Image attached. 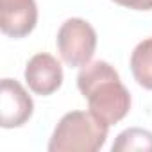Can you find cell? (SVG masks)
<instances>
[{
  "mask_svg": "<svg viewBox=\"0 0 152 152\" xmlns=\"http://www.w3.org/2000/svg\"><path fill=\"white\" fill-rule=\"evenodd\" d=\"M107 129L91 111H70L57 122L48 152H97L107 140Z\"/></svg>",
  "mask_w": 152,
  "mask_h": 152,
  "instance_id": "7a4b0ae2",
  "label": "cell"
},
{
  "mask_svg": "<svg viewBox=\"0 0 152 152\" xmlns=\"http://www.w3.org/2000/svg\"><path fill=\"white\" fill-rule=\"evenodd\" d=\"M77 88L88 100L90 111L107 125L124 120L131 109V93L107 61H95L83 66L77 75Z\"/></svg>",
  "mask_w": 152,
  "mask_h": 152,
  "instance_id": "6da1fadb",
  "label": "cell"
},
{
  "mask_svg": "<svg viewBox=\"0 0 152 152\" xmlns=\"http://www.w3.org/2000/svg\"><path fill=\"white\" fill-rule=\"evenodd\" d=\"M113 152H132V150H148L152 152V132L140 127L125 129L118 134L116 141L111 147Z\"/></svg>",
  "mask_w": 152,
  "mask_h": 152,
  "instance_id": "ba28073f",
  "label": "cell"
},
{
  "mask_svg": "<svg viewBox=\"0 0 152 152\" xmlns=\"http://www.w3.org/2000/svg\"><path fill=\"white\" fill-rule=\"evenodd\" d=\"M131 72L134 81L152 91V38L140 41L131 54Z\"/></svg>",
  "mask_w": 152,
  "mask_h": 152,
  "instance_id": "52a82bcc",
  "label": "cell"
},
{
  "mask_svg": "<svg viewBox=\"0 0 152 152\" xmlns=\"http://www.w3.org/2000/svg\"><path fill=\"white\" fill-rule=\"evenodd\" d=\"M34 111V102L25 88L15 79H2L0 86V124L4 129L22 127L29 122Z\"/></svg>",
  "mask_w": 152,
  "mask_h": 152,
  "instance_id": "277c9868",
  "label": "cell"
},
{
  "mask_svg": "<svg viewBox=\"0 0 152 152\" xmlns=\"http://www.w3.org/2000/svg\"><path fill=\"white\" fill-rule=\"evenodd\" d=\"M23 75L31 91L41 97L56 93L63 84V66L54 56L47 52L34 54L29 59Z\"/></svg>",
  "mask_w": 152,
  "mask_h": 152,
  "instance_id": "5b68a950",
  "label": "cell"
},
{
  "mask_svg": "<svg viewBox=\"0 0 152 152\" xmlns=\"http://www.w3.org/2000/svg\"><path fill=\"white\" fill-rule=\"evenodd\" d=\"M38 23L36 0H0V29L9 38L29 36Z\"/></svg>",
  "mask_w": 152,
  "mask_h": 152,
  "instance_id": "8992f818",
  "label": "cell"
},
{
  "mask_svg": "<svg viewBox=\"0 0 152 152\" xmlns=\"http://www.w3.org/2000/svg\"><path fill=\"white\" fill-rule=\"evenodd\" d=\"M111 2H115L122 7L134 9V11H150L152 9V0H111Z\"/></svg>",
  "mask_w": 152,
  "mask_h": 152,
  "instance_id": "9c48e42d",
  "label": "cell"
},
{
  "mask_svg": "<svg viewBox=\"0 0 152 152\" xmlns=\"http://www.w3.org/2000/svg\"><path fill=\"white\" fill-rule=\"evenodd\" d=\"M61 59L72 68L86 66L97 48V32L83 18H68L61 23L56 38Z\"/></svg>",
  "mask_w": 152,
  "mask_h": 152,
  "instance_id": "3957f363",
  "label": "cell"
}]
</instances>
